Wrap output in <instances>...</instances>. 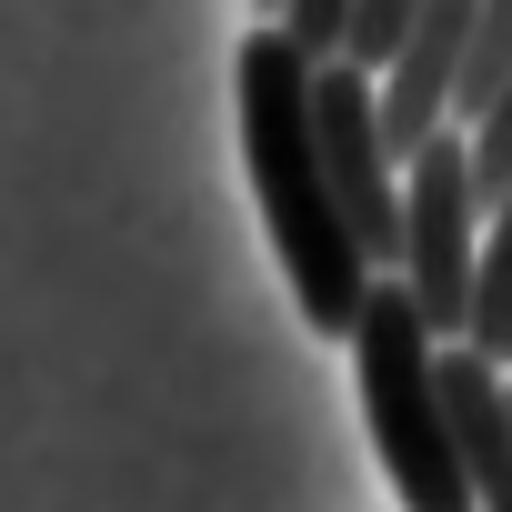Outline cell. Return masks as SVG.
I'll use <instances>...</instances> for the list:
<instances>
[{
    "label": "cell",
    "instance_id": "cell-1",
    "mask_svg": "<svg viewBox=\"0 0 512 512\" xmlns=\"http://www.w3.org/2000/svg\"><path fill=\"white\" fill-rule=\"evenodd\" d=\"M231 91H241V151H251V191H262L282 282H292V302H302V322L322 342H352V322H362L382 272L352 251V231L332 211V181H322V151H312V71L262 21L231 51Z\"/></svg>",
    "mask_w": 512,
    "mask_h": 512
},
{
    "label": "cell",
    "instance_id": "cell-2",
    "mask_svg": "<svg viewBox=\"0 0 512 512\" xmlns=\"http://www.w3.org/2000/svg\"><path fill=\"white\" fill-rule=\"evenodd\" d=\"M442 342L412 322L402 282H372L362 322H352V372H362V422H372V452L402 492V512H472V482H462V452H452V422H442Z\"/></svg>",
    "mask_w": 512,
    "mask_h": 512
},
{
    "label": "cell",
    "instance_id": "cell-3",
    "mask_svg": "<svg viewBox=\"0 0 512 512\" xmlns=\"http://www.w3.org/2000/svg\"><path fill=\"white\" fill-rule=\"evenodd\" d=\"M472 272H482L472 151H462V131H442V141H422V151L402 161V262H392L412 322H422L442 352L472 332Z\"/></svg>",
    "mask_w": 512,
    "mask_h": 512
},
{
    "label": "cell",
    "instance_id": "cell-4",
    "mask_svg": "<svg viewBox=\"0 0 512 512\" xmlns=\"http://www.w3.org/2000/svg\"><path fill=\"white\" fill-rule=\"evenodd\" d=\"M312 151H322V181H332V211L352 231V251L392 282L402 262V171L382 151V101L362 71H312Z\"/></svg>",
    "mask_w": 512,
    "mask_h": 512
},
{
    "label": "cell",
    "instance_id": "cell-5",
    "mask_svg": "<svg viewBox=\"0 0 512 512\" xmlns=\"http://www.w3.org/2000/svg\"><path fill=\"white\" fill-rule=\"evenodd\" d=\"M472 11L482 0H432V11H412V41H402V61L382 71V151H392V171L422 151V141H442L452 131V91H462V41H472Z\"/></svg>",
    "mask_w": 512,
    "mask_h": 512
},
{
    "label": "cell",
    "instance_id": "cell-6",
    "mask_svg": "<svg viewBox=\"0 0 512 512\" xmlns=\"http://www.w3.org/2000/svg\"><path fill=\"white\" fill-rule=\"evenodd\" d=\"M432 372H442V422H452V452H462L472 512H512V392H502V372L472 362L462 342H452Z\"/></svg>",
    "mask_w": 512,
    "mask_h": 512
},
{
    "label": "cell",
    "instance_id": "cell-7",
    "mask_svg": "<svg viewBox=\"0 0 512 512\" xmlns=\"http://www.w3.org/2000/svg\"><path fill=\"white\" fill-rule=\"evenodd\" d=\"M472 362H512V191L482 211V272H472V332H462Z\"/></svg>",
    "mask_w": 512,
    "mask_h": 512
},
{
    "label": "cell",
    "instance_id": "cell-8",
    "mask_svg": "<svg viewBox=\"0 0 512 512\" xmlns=\"http://www.w3.org/2000/svg\"><path fill=\"white\" fill-rule=\"evenodd\" d=\"M512 81V0H482L472 11V41H462V91H452V131H472Z\"/></svg>",
    "mask_w": 512,
    "mask_h": 512
},
{
    "label": "cell",
    "instance_id": "cell-9",
    "mask_svg": "<svg viewBox=\"0 0 512 512\" xmlns=\"http://www.w3.org/2000/svg\"><path fill=\"white\" fill-rule=\"evenodd\" d=\"M402 41H412V0H352V21H342V71L382 81V71L402 61Z\"/></svg>",
    "mask_w": 512,
    "mask_h": 512
},
{
    "label": "cell",
    "instance_id": "cell-10",
    "mask_svg": "<svg viewBox=\"0 0 512 512\" xmlns=\"http://www.w3.org/2000/svg\"><path fill=\"white\" fill-rule=\"evenodd\" d=\"M462 151H472V201L492 211V201L512 191V81H502V101H492V111L462 131Z\"/></svg>",
    "mask_w": 512,
    "mask_h": 512
},
{
    "label": "cell",
    "instance_id": "cell-11",
    "mask_svg": "<svg viewBox=\"0 0 512 512\" xmlns=\"http://www.w3.org/2000/svg\"><path fill=\"white\" fill-rule=\"evenodd\" d=\"M342 21H352V0H292L272 31L292 41V61H302V71H332V61H342Z\"/></svg>",
    "mask_w": 512,
    "mask_h": 512
},
{
    "label": "cell",
    "instance_id": "cell-12",
    "mask_svg": "<svg viewBox=\"0 0 512 512\" xmlns=\"http://www.w3.org/2000/svg\"><path fill=\"white\" fill-rule=\"evenodd\" d=\"M502 392H512V382H502Z\"/></svg>",
    "mask_w": 512,
    "mask_h": 512
}]
</instances>
